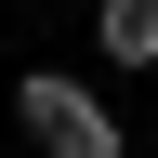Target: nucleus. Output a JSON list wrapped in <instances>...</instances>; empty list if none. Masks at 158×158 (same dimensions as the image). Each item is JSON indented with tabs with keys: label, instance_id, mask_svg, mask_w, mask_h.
Returning <instances> with one entry per match:
<instances>
[{
	"label": "nucleus",
	"instance_id": "f257e3e1",
	"mask_svg": "<svg viewBox=\"0 0 158 158\" xmlns=\"http://www.w3.org/2000/svg\"><path fill=\"white\" fill-rule=\"evenodd\" d=\"M13 118H27V145H53V158H118V118L92 106L66 66H27L13 79Z\"/></svg>",
	"mask_w": 158,
	"mask_h": 158
},
{
	"label": "nucleus",
	"instance_id": "f03ea898",
	"mask_svg": "<svg viewBox=\"0 0 158 158\" xmlns=\"http://www.w3.org/2000/svg\"><path fill=\"white\" fill-rule=\"evenodd\" d=\"M106 53L118 66H158V0H106Z\"/></svg>",
	"mask_w": 158,
	"mask_h": 158
}]
</instances>
